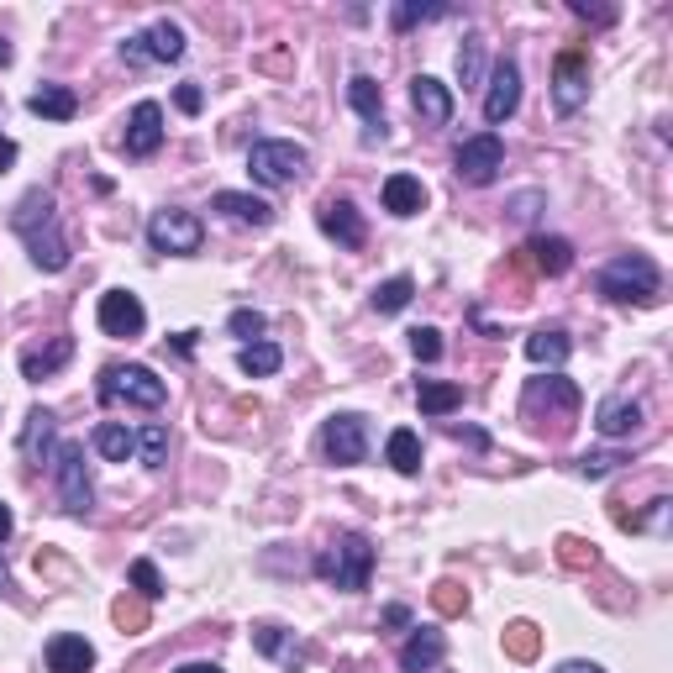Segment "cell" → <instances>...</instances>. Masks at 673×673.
Returning a JSON list of instances; mask_svg holds the SVG:
<instances>
[{
	"label": "cell",
	"instance_id": "ab89813d",
	"mask_svg": "<svg viewBox=\"0 0 673 673\" xmlns=\"http://www.w3.org/2000/svg\"><path fill=\"white\" fill-rule=\"evenodd\" d=\"M669 511H673V500L669 495H657L653 505H647V515H615V521H621V526H626V532H663V521H669Z\"/></svg>",
	"mask_w": 673,
	"mask_h": 673
},
{
	"label": "cell",
	"instance_id": "f546056e",
	"mask_svg": "<svg viewBox=\"0 0 673 673\" xmlns=\"http://www.w3.org/2000/svg\"><path fill=\"white\" fill-rule=\"evenodd\" d=\"M384 458H390V469L395 474H421V436L411 432V426H395L390 432V442H384Z\"/></svg>",
	"mask_w": 673,
	"mask_h": 673
},
{
	"label": "cell",
	"instance_id": "603a6c76",
	"mask_svg": "<svg viewBox=\"0 0 673 673\" xmlns=\"http://www.w3.org/2000/svg\"><path fill=\"white\" fill-rule=\"evenodd\" d=\"M96 669V647L74 632H59L48 642V673H90Z\"/></svg>",
	"mask_w": 673,
	"mask_h": 673
},
{
	"label": "cell",
	"instance_id": "52a82bcc",
	"mask_svg": "<svg viewBox=\"0 0 673 673\" xmlns=\"http://www.w3.org/2000/svg\"><path fill=\"white\" fill-rule=\"evenodd\" d=\"M321 453L327 463L336 469H353L369 458V421L358 416V411H336V416L321 421Z\"/></svg>",
	"mask_w": 673,
	"mask_h": 673
},
{
	"label": "cell",
	"instance_id": "83f0119b",
	"mask_svg": "<svg viewBox=\"0 0 673 673\" xmlns=\"http://www.w3.org/2000/svg\"><path fill=\"white\" fill-rule=\"evenodd\" d=\"M27 111H32V117H48V121H69L80 111V96H74L69 84H42V90H32Z\"/></svg>",
	"mask_w": 673,
	"mask_h": 673
},
{
	"label": "cell",
	"instance_id": "7402d4cb",
	"mask_svg": "<svg viewBox=\"0 0 673 673\" xmlns=\"http://www.w3.org/2000/svg\"><path fill=\"white\" fill-rule=\"evenodd\" d=\"M74 358V336H53L48 348H32V353H21V379L27 384H42V379H53Z\"/></svg>",
	"mask_w": 673,
	"mask_h": 673
},
{
	"label": "cell",
	"instance_id": "bcb514c9",
	"mask_svg": "<svg viewBox=\"0 0 673 673\" xmlns=\"http://www.w3.org/2000/svg\"><path fill=\"white\" fill-rule=\"evenodd\" d=\"M411 353H416V363H436L442 358V332L436 327H416L411 332Z\"/></svg>",
	"mask_w": 673,
	"mask_h": 673
},
{
	"label": "cell",
	"instance_id": "d590c367",
	"mask_svg": "<svg viewBox=\"0 0 673 673\" xmlns=\"http://www.w3.org/2000/svg\"><path fill=\"white\" fill-rule=\"evenodd\" d=\"M458 80L469 84V90L484 80V38H479V32H469L463 48H458Z\"/></svg>",
	"mask_w": 673,
	"mask_h": 673
},
{
	"label": "cell",
	"instance_id": "f6af8a7d",
	"mask_svg": "<svg viewBox=\"0 0 673 673\" xmlns=\"http://www.w3.org/2000/svg\"><path fill=\"white\" fill-rule=\"evenodd\" d=\"M558 563L563 569H594V548L579 536H558Z\"/></svg>",
	"mask_w": 673,
	"mask_h": 673
},
{
	"label": "cell",
	"instance_id": "f907efd6",
	"mask_svg": "<svg viewBox=\"0 0 673 673\" xmlns=\"http://www.w3.org/2000/svg\"><path fill=\"white\" fill-rule=\"evenodd\" d=\"M558 673H605L600 663H584V657H569V663H558Z\"/></svg>",
	"mask_w": 673,
	"mask_h": 673
},
{
	"label": "cell",
	"instance_id": "4fadbf2b",
	"mask_svg": "<svg viewBox=\"0 0 673 673\" xmlns=\"http://www.w3.org/2000/svg\"><path fill=\"white\" fill-rule=\"evenodd\" d=\"M100 332L106 336H142V327H148V311H142V300L132 295V290H106L100 295Z\"/></svg>",
	"mask_w": 673,
	"mask_h": 673
},
{
	"label": "cell",
	"instance_id": "6da1fadb",
	"mask_svg": "<svg viewBox=\"0 0 673 673\" xmlns=\"http://www.w3.org/2000/svg\"><path fill=\"white\" fill-rule=\"evenodd\" d=\"M11 232L27 242V258L38 263L42 274H63V269L74 263L69 238H63V227H59V200H53V190H42V184L17 200V211H11Z\"/></svg>",
	"mask_w": 673,
	"mask_h": 673
},
{
	"label": "cell",
	"instance_id": "74e56055",
	"mask_svg": "<svg viewBox=\"0 0 673 673\" xmlns=\"http://www.w3.org/2000/svg\"><path fill=\"white\" fill-rule=\"evenodd\" d=\"M432 611L436 615H463L469 611V590L458 579H436L432 584Z\"/></svg>",
	"mask_w": 673,
	"mask_h": 673
},
{
	"label": "cell",
	"instance_id": "f1b7e54d",
	"mask_svg": "<svg viewBox=\"0 0 673 673\" xmlns=\"http://www.w3.org/2000/svg\"><path fill=\"white\" fill-rule=\"evenodd\" d=\"M90 442H96V453L106 458V463H127V458L138 453V432H127L121 421H100Z\"/></svg>",
	"mask_w": 673,
	"mask_h": 673
},
{
	"label": "cell",
	"instance_id": "60d3db41",
	"mask_svg": "<svg viewBox=\"0 0 673 673\" xmlns=\"http://www.w3.org/2000/svg\"><path fill=\"white\" fill-rule=\"evenodd\" d=\"M227 332L242 336V348H248V342H263V332H269V317L242 305V311H232V317H227Z\"/></svg>",
	"mask_w": 673,
	"mask_h": 673
},
{
	"label": "cell",
	"instance_id": "ffe728a7",
	"mask_svg": "<svg viewBox=\"0 0 673 673\" xmlns=\"http://www.w3.org/2000/svg\"><path fill=\"white\" fill-rule=\"evenodd\" d=\"M348 106L369 121V142H384V90H379V80L353 74V80H348Z\"/></svg>",
	"mask_w": 673,
	"mask_h": 673
},
{
	"label": "cell",
	"instance_id": "7dc6e473",
	"mask_svg": "<svg viewBox=\"0 0 673 673\" xmlns=\"http://www.w3.org/2000/svg\"><path fill=\"white\" fill-rule=\"evenodd\" d=\"M569 11H574L579 21H600V27H611L615 11H600V6H590V0H569Z\"/></svg>",
	"mask_w": 673,
	"mask_h": 673
},
{
	"label": "cell",
	"instance_id": "ee69618b",
	"mask_svg": "<svg viewBox=\"0 0 673 673\" xmlns=\"http://www.w3.org/2000/svg\"><path fill=\"white\" fill-rule=\"evenodd\" d=\"M127 579L138 584V594H142V600H148V605H153V600H159V594H163V579H159V569H153L148 558H138V563L127 569Z\"/></svg>",
	"mask_w": 673,
	"mask_h": 673
},
{
	"label": "cell",
	"instance_id": "db71d44e",
	"mask_svg": "<svg viewBox=\"0 0 673 673\" xmlns=\"http://www.w3.org/2000/svg\"><path fill=\"white\" fill-rule=\"evenodd\" d=\"M11 526H17V515H11V505H0V542L11 536Z\"/></svg>",
	"mask_w": 673,
	"mask_h": 673
},
{
	"label": "cell",
	"instance_id": "1f68e13d",
	"mask_svg": "<svg viewBox=\"0 0 673 673\" xmlns=\"http://www.w3.org/2000/svg\"><path fill=\"white\" fill-rule=\"evenodd\" d=\"M411 300H416V279L411 274H395V279H384V284H374V311L379 317H400Z\"/></svg>",
	"mask_w": 673,
	"mask_h": 673
},
{
	"label": "cell",
	"instance_id": "f35d334b",
	"mask_svg": "<svg viewBox=\"0 0 673 673\" xmlns=\"http://www.w3.org/2000/svg\"><path fill=\"white\" fill-rule=\"evenodd\" d=\"M436 17H448V6H421V0H400L395 11H390L395 32H411V27H421V21H436Z\"/></svg>",
	"mask_w": 673,
	"mask_h": 673
},
{
	"label": "cell",
	"instance_id": "484cf974",
	"mask_svg": "<svg viewBox=\"0 0 673 673\" xmlns=\"http://www.w3.org/2000/svg\"><path fill=\"white\" fill-rule=\"evenodd\" d=\"M574 353V336L563 332V327H542V332L526 336V358L532 363H548V369H563Z\"/></svg>",
	"mask_w": 673,
	"mask_h": 673
},
{
	"label": "cell",
	"instance_id": "9a60e30c",
	"mask_svg": "<svg viewBox=\"0 0 673 673\" xmlns=\"http://www.w3.org/2000/svg\"><path fill=\"white\" fill-rule=\"evenodd\" d=\"M594 432L611 436V442H621V436H636L642 432V405L626 395H605L600 405H594Z\"/></svg>",
	"mask_w": 673,
	"mask_h": 673
},
{
	"label": "cell",
	"instance_id": "e0dca14e",
	"mask_svg": "<svg viewBox=\"0 0 673 673\" xmlns=\"http://www.w3.org/2000/svg\"><path fill=\"white\" fill-rule=\"evenodd\" d=\"M521 263H532L536 274H548V279H558V274H569L574 269V242L569 238H548V232H536L526 248H521Z\"/></svg>",
	"mask_w": 673,
	"mask_h": 673
},
{
	"label": "cell",
	"instance_id": "e575fe53",
	"mask_svg": "<svg viewBox=\"0 0 673 673\" xmlns=\"http://www.w3.org/2000/svg\"><path fill=\"white\" fill-rule=\"evenodd\" d=\"M536 653H542V632H536L532 621H511V626H505V657L532 663Z\"/></svg>",
	"mask_w": 673,
	"mask_h": 673
},
{
	"label": "cell",
	"instance_id": "9c48e42d",
	"mask_svg": "<svg viewBox=\"0 0 673 673\" xmlns=\"http://www.w3.org/2000/svg\"><path fill=\"white\" fill-rule=\"evenodd\" d=\"M590 100V53L584 48H563L553 59V106L558 117H574Z\"/></svg>",
	"mask_w": 673,
	"mask_h": 673
},
{
	"label": "cell",
	"instance_id": "f5cc1de1",
	"mask_svg": "<svg viewBox=\"0 0 673 673\" xmlns=\"http://www.w3.org/2000/svg\"><path fill=\"white\" fill-rule=\"evenodd\" d=\"M174 673H227V669H221V663H179Z\"/></svg>",
	"mask_w": 673,
	"mask_h": 673
},
{
	"label": "cell",
	"instance_id": "b9f144b4",
	"mask_svg": "<svg viewBox=\"0 0 673 673\" xmlns=\"http://www.w3.org/2000/svg\"><path fill=\"white\" fill-rule=\"evenodd\" d=\"M121 632H148V600H132V594H121L117 605H111Z\"/></svg>",
	"mask_w": 673,
	"mask_h": 673
},
{
	"label": "cell",
	"instance_id": "277c9868",
	"mask_svg": "<svg viewBox=\"0 0 673 673\" xmlns=\"http://www.w3.org/2000/svg\"><path fill=\"white\" fill-rule=\"evenodd\" d=\"M100 405H138V411H159L169 400V384H163L148 363H111L100 369Z\"/></svg>",
	"mask_w": 673,
	"mask_h": 673
},
{
	"label": "cell",
	"instance_id": "30bf717a",
	"mask_svg": "<svg viewBox=\"0 0 673 673\" xmlns=\"http://www.w3.org/2000/svg\"><path fill=\"white\" fill-rule=\"evenodd\" d=\"M148 242H153V253L190 258V253H200L205 227H200V217H190V211H159V217L148 221Z\"/></svg>",
	"mask_w": 673,
	"mask_h": 673
},
{
	"label": "cell",
	"instance_id": "c3c4849f",
	"mask_svg": "<svg viewBox=\"0 0 673 673\" xmlns=\"http://www.w3.org/2000/svg\"><path fill=\"white\" fill-rule=\"evenodd\" d=\"M174 100H179V111H184V117H195L200 106H205V96H200V84H179Z\"/></svg>",
	"mask_w": 673,
	"mask_h": 673
},
{
	"label": "cell",
	"instance_id": "7c38bea8",
	"mask_svg": "<svg viewBox=\"0 0 673 673\" xmlns=\"http://www.w3.org/2000/svg\"><path fill=\"white\" fill-rule=\"evenodd\" d=\"M317 221H321V232H327L336 248H348V253H358V248L369 242V227H363V217H358V205L348 195H327V200H321Z\"/></svg>",
	"mask_w": 673,
	"mask_h": 673
},
{
	"label": "cell",
	"instance_id": "5b68a950",
	"mask_svg": "<svg viewBox=\"0 0 673 673\" xmlns=\"http://www.w3.org/2000/svg\"><path fill=\"white\" fill-rule=\"evenodd\" d=\"M305 169H311V153L290 138H258L253 148H248V174H253L258 184H269V190L295 184Z\"/></svg>",
	"mask_w": 673,
	"mask_h": 673
},
{
	"label": "cell",
	"instance_id": "8992f818",
	"mask_svg": "<svg viewBox=\"0 0 673 673\" xmlns=\"http://www.w3.org/2000/svg\"><path fill=\"white\" fill-rule=\"evenodd\" d=\"M53 484H59V505L69 515H90L96 511V484H90V469H84V442H59L53 453Z\"/></svg>",
	"mask_w": 673,
	"mask_h": 673
},
{
	"label": "cell",
	"instance_id": "cb8c5ba5",
	"mask_svg": "<svg viewBox=\"0 0 673 673\" xmlns=\"http://www.w3.org/2000/svg\"><path fill=\"white\" fill-rule=\"evenodd\" d=\"M526 405H553L558 416H574L579 405H584V395H579L574 379L553 374V379H532V384H526Z\"/></svg>",
	"mask_w": 673,
	"mask_h": 673
},
{
	"label": "cell",
	"instance_id": "5bb4252c",
	"mask_svg": "<svg viewBox=\"0 0 673 673\" xmlns=\"http://www.w3.org/2000/svg\"><path fill=\"white\" fill-rule=\"evenodd\" d=\"M121 148H127V159H153L163 148V106L159 100H138V106H132V121H127Z\"/></svg>",
	"mask_w": 673,
	"mask_h": 673
},
{
	"label": "cell",
	"instance_id": "4dcf8cb0",
	"mask_svg": "<svg viewBox=\"0 0 673 673\" xmlns=\"http://www.w3.org/2000/svg\"><path fill=\"white\" fill-rule=\"evenodd\" d=\"M416 405L421 416H448L463 405V384H442V379H421L416 384Z\"/></svg>",
	"mask_w": 673,
	"mask_h": 673
},
{
	"label": "cell",
	"instance_id": "44dd1931",
	"mask_svg": "<svg viewBox=\"0 0 673 673\" xmlns=\"http://www.w3.org/2000/svg\"><path fill=\"white\" fill-rule=\"evenodd\" d=\"M211 211L242 221V227H269V221H274V205H269V200L242 195V190H217V195H211Z\"/></svg>",
	"mask_w": 673,
	"mask_h": 673
},
{
	"label": "cell",
	"instance_id": "d6986e66",
	"mask_svg": "<svg viewBox=\"0 0 673 673\" xmlns=\"http://www.w3.org/2000/svg\"><path fill=\"white\" fill-rule=\"evenodd\" d=\"M411 106L421 111L426 127H448V121H453V90L442 80H432V74H416V80H411Z\"/></svg>",
	"mask_w": 673,
	"mask_h": 673
},
{
	"label": "cell",
	"instance_id": "2e32d148",
	"mask_svg": "<svg viewBox=\"0 0 673 673\" xmlns=\"http://www.w3.org/2000/svg\"><path fill=\"white\" fill-rule=\"evenodd\" d=\"M53 436H59V416H53V411H27V426H21V458H27V463H53V453H59V442H53Z\"/></svg>",
	"mask_w": 673,
	"mask_h": 673
},
{
	"label": "cell",
	"instance_id": "d6a6232c",
	"mask_svg": "<svg viewBox=\"0 0 673 673\" xmlns=\"http://www.w3.org/2000/svg\"><path fill=\"white\" fill-rule=\"evenodd\" d=\"M253 647H258V653H269V657H284L290 669L305 663V647H295L284 626H253Z\"/></svg>",
	"mask_w": 673,
	"mask_h": 673
},
{
	"label": "cell",
	"instance_id": "d4e9b609",
	"mask_svg": "<svg viewBox=\"0 0 673 673\" xmlns=\"http://www.w3.org/2000/svg\"><path fill=\"white\" fill-rule=\"evenodd\" d=\"M379 195H384V211L390 217H416L421 205H426V184L416 174H390Z\"/></svg>",
	"mask_w": 673,
	"mask_h": 673
},
{
	"label": "cell",
	"instance_id": "7a4b0ae2",
	"mask_svg": "<svg viewBox=\"0 0 673 673\" xmlns=\"http://www.w3.org/2000/svg\"><path fill=\"white\" fill-rule=\"evenodd\" d=\"M594 290L615 305H653L657 290H663V269L647 253H615L611 263H600Z\"/></svg>",
	"mask_w": 673,
	"mask_h": 673
},
{
	"label": "cell",
	"instance_id": "3957f363",
	"mask_svg": "<svg viewBox=\"0 0 673 673\" xmlns=\"http://www.w3.org/2000/svg\"><path fill=\"white\" fill-rule=\"evenodd\" d=\"M369 574H374V542L363 532L332 536V542L317 553V579H327V584L342 594L369 590Z\"/></svg>",
	"mask_w": 673,
	"mask_h": 673
},
{
	"label": "cell",
	"instance_id": "8d00e7d4",
	"mask_svg": "<svg viewBox=\"0 0 673 673\" xmlns=\"http://www.w3.org/2000/svg\"><path fill=\"white\" fill-rule=\"evenodd\" d=\"M138 453H142V463H148V469H163V463H169V426L148 421V426L138 432Z\"/></svg>",
	"mask_w": 673,
	"mask_h": 673
},
{
	"label": "cell",
	"instance_id": "4316f807",
	"mask_svg": "<svg viewBox=\"0 0 673 673\" xmlns=\"http://www.w3.org/2000/svg\"><path fill=\"white\" fill-rule=\"evenodd\" d=\"M142 48H148V63H174L184 59V27L179 21H153L148 32H142Z\"/></svg>",
	"mask_w": 673,
	"mask_h": 673
},
{
	"label": "cell",
	"instance_id": "11a10c76",
	"mask_svg": "<svg viewBox=\"0 0 673 673\" xmlns=\"http://www.w3.org/2000/svg\"><path fill=\"white\" fill-rule=\"evenodd\" d=\"M0 594H11V574H6V558H0Z\"/></svg>",
	"mask_w": 673,
	"mask_h": 673
},
{
	"label": "cell",
	"instance_id": "836d02e7",
	"mask_svg": "<svg viewBox=\"0 0 673 673\" xmlns=\"http://www.w3.org/2000/svg\"><path fill=\"white\" fill-rule=\"evenodd\" d=\"M279 363H284V353H279V342H248L238 353V369L248 379H269L279 374Z\"/></svg>",
	"mask_w": 673,
	"mask_h": 673
},
{
	"label": "cell",
	"instance_id": "9f6ffc18",
	"mask_svg": "<svg viewBox=\"0 0 673 673\" xmlns=\"http://www.w3.org/2000/svg\"><path fill=\"white\" fill-rule=\"evenodd\" d=\"M0 63H11V42L0 38Z\"/></svg>",
	"mask_w": 673,
	"mask_h": 673
},
{
	"label": "cell",
	"instance_id": "7bdbcfd3",
	"mask_svg": "<svg viewBox=\"0 0 673 673\" xmlns=\"http://www.w3.org/2000/svg\"><path fill=\"white\" fill-rule=\"evenodd\" d=\"M621 463H626V453H611V448H600V453H584V458H579L574 469H579L584 479H605V474H615Z\"/></svg>",
	"mask_w": 673,
	"mask_h": 673
},
{
	"label": "cell",
	"instance_id": "8fae6325",
	"mask_svg": "<svg viewBox=\"0 0 673 673\" xmlns=\"http://www.w3.org/2000/svg\"><path fill=\"white\" fill-rule=\"evenodd\" d=\"M521 106V63L511 53H500L495 69H490V84H484V121L490 127H505Z\"/></svg>",
	"mask_w": 673,
	"mask_h": 673
},
{
	"label": "cell",
	"instance_id": "681fc988",
	"mask_svg": "<svg viewBox=\"0 0 673 673\" xmlns=\"http://www.w3.org/2000/svg\"><path fill=\"white\" fill-rule=\"evenodd\" d=\"M384 626L405 632V626H411V611H405V605H390V611H384Z\"/></svg>",
	"mask_w": 673,
	"mask_h": 673
},
{
	"label": "cell",
	"instance_id": "ba28073f",
	"mask_svg": "<svg viewBox=\"0 0 673 673\" xmlns=\"http://www.w3.org/2000/svg\"><path fill=\"white\" fill-rule=\"evenodd\" d=\"M505 169V142L495 132H479V138H463L453 153V174L463 184H495V174Z\"/></svg>",
	"mask_w": 673,
	"mask_h": 673
},
{
	"label": "cell",
	"instance_id": "816d5d0a",
	"mask_svg": "<svg viewBox=\"0 0 673 673\" xmlns=\"http://www.w3.org/2000/svg\"><path fill=\"white\" fill-rule=\"evenodd\" d=\"M11 163H17V142H11V138H0V174H6Z\"/></svg>",
	"mask_w": 673,
	"mask_h": 673
},
{
	"label": "cell",
	"instance_id": "ac0fdd59",
	"mask_svg": "<svg viewBox=\"0 0 673 673\" xmlns=\"http://www.w3.org/2000/svg\"><path fill=\"white\" fill-rule=\"evenodd\" d=\"M442 657H448V636L436 626H416L405 636V647H400V673H432Z\"/></svg>",
	"mask_w": 673,
	"mask_h": 673
}]
</instances>
